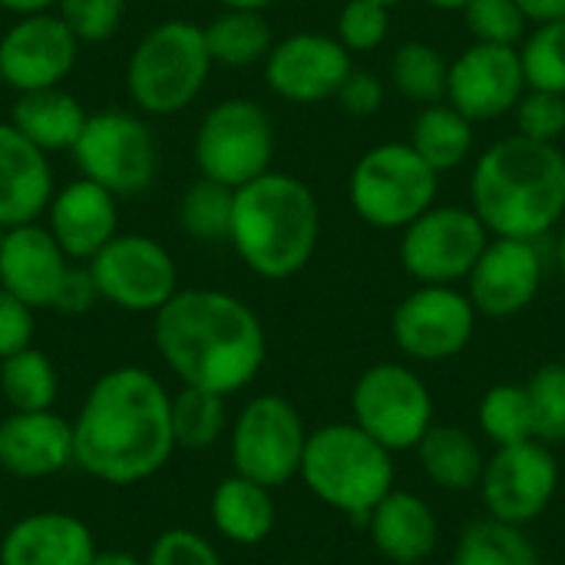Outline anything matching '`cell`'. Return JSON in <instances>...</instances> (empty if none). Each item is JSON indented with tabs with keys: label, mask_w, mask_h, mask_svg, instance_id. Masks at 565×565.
<instances>
[{
	"label": "cell",
	"mask_w": 565,
	"mask_h": 565,
	"mask_svg": "<svg viewBox=\"0 0 565 565\" xmlns=\"http://www.w3.org/2000/svg\"><path fill=\"white\" fill-rule=\"evenodd\" d=\"M477 427L493 447H513L533 437V407L526 384H493L477 404Z\"/></svg>",
	"instance_id": "obj_35"
},
{
	"label": "cell",
	"mask_w": 565,
	"mask_h": 565,
	"mask_svg": "<svg viewBox=\"0 0 565 565\" xmlns=\"http://www.w3.org/2000/svg\"><path fill=\"white\" fill-rule=\"evenodd\" d=\"M526 93V73L520 46L470 43L447 70V103L463 113L470 122H490L520 103Z\"/></svg>",
	"instance_id": "obj_16"
},
{
	"label": "cell",
	"mask_w": 565,
	"mask_h": 565,
	"mask_svg": "<svg viewBox=\"0 0 565 565\" xmlns=\"http://www.w3.org/2000/svg\"><path fill=\"white\" fill-rule=\"evenodd\" d=\"M172 434H175V447L185 450L215 447L228 434L225 397L199 387H182L179 394H172Z\"/></svg>",
	"instance_id": "obj_36"
},
{
	"label": "cell",
	"mask_w": 565,
	"mask_h": 565,
	"mask_svg": "<svg viewBox=\"0 0 565 565\" xmlns=\"http://www.w3.org/2000/svg\"><path fill=\"white\" fill-rule=\"evenodd\" d=\"M0 523H3V500H0Z\"/></svg>",
	"instance_id": "obj_55"
},
{
	"label": "cell",
	"mask_w": 565,
	"mask_h": 565,
	"mask_svg": "<svg viewBox=\"0 0 565 565\" xmlns=\"http://www.w3.org/2000/svg\"><path fill=\"white\" fill-rule=\"evenodd\" d=\"M3 235H7V228H3V225H0V245H3Z\"/></svg>",
	"instance_id": "obj_54"
},
{
	"label": "cell",
	"mask_w": 565,
	"mask_h": 565,
	"mask_svg": "<svg viewBox=\"0 0 565 565\" xmlns=\"http://www.w3.org/2000/svg\"><path fill=\"white\" fill-rule=\"evenodd\" d=\"M530 407H533V437L546 447L565 440V367L543 364L526 381Z\"/></svg>",
	"instance_id": "obj_38"
},
{
	"label": "cell",
	"mask_w": 565,
	"mask_h": 565,
	"mask_svg": "<svg viewBox=\"0 0 565 565\" xmlns=\"http://www.w3.org/2000/svg\"><path fill=\"white\" fill-rule=\"evenodd\" d=\"M513 119H516V136L559 146V139L565 136V96L526 86V93L513 106Z\"/></svg>",
	"instance_id": "obj_41"
},
{
	"label": "cell",
	"mask_w": 565,
	"mask_h": 565,
	"mask_svg": "<svg viewBox=\"0 0 565 565\" xmlns=\"http://www.w3.org/2000/svg\"><path fill=\"white\" fill-rule=\"evenodd\" d=\"M89 565H146V559H139V556H132L126 550H96Z\"/></svg>",
	"instance_id": "obj_49"
},
{
	"label": "cell",
	"mask_w": 565,
	"mask_h": 565,
	"mask_svg": "<svg viewBox=\"0 0 565 565\" xmlns=\"http://www.w3.org/2000/svg\"><path fill=\"white\" fill-rule=\"evenodd\" d=\"M384 96H387L384 79H381L377 73H371V70H358V66L344 76V83H341V86H338V93H334V99H338L341 113H348V116H354V119L377 116V113H381V106H384Z\"/></svg>",
	"instance_id": "obj_44"
},
{
	"label": "cell",
	"mask_w": 565,
	"mask_h": 565,
	"mask_svg": "<svg viewBox=\"0 0 565 565\" xmlns=\"http://www.w3.org/2000/svg\"><path fill=\"white\" fill-rule=\"evenodd\" d=\"M470 209L493 238H546L565 218V152L516 132L493 142L473 162Z\"/></svg>",
	"instance_id": "obj_3"
},
{
	"label": "cell",
	"mask_w": 565,
	"mask_h": 565,
	"mask_svg": "<svg viewBox=\"0 0 565 565\" xmlns=\"http://www.w3.org/2000/svg\"><path fill=\"white\" fill-rule=\"evenodd\" d=\"M427 3H430L434 10H447V13H450V10H463L470 0H427Z\"/></svg>",
	"instance_id": "obj_52"
},
{
	"label": "cell",
	"mask_w": 565,
	"mask_h": 565,
	"mask_svg": "<svg viewBox=\"0 0 565 565\" xmlns=\"http://www.w3.org/2000/svg\"><path fill=\"white\" fill-rule=\"evenodd\" d=\"M0 397L10 411H53L60 374L40 348H23L0 361Z\"/></svg>",
	"instance_id": "obj_31"
},
{
	"label": "cell",
	"mask_w": 565,
	"mask_h": 565,
	"mask_svg": "<svg viewBox=\"0 0 565 565\" xmlns=\"http://www.w3.org/2000/svg\"><path fill=\"white\" fill-rule=\"evenodd\" d=\"M73 467V424L56 411H10L0 420V470L50 480Z\"/></svg>",
	"instance_id": "obj_20"
},
{
	"label": "cell",
	"mask_w": 565,
	"mask_h": 565,
	"mask_svg": "<svg viewBox=\"0 0 565 565\" xmlns=\"http://www.w3.org/2000/svg\"><path fill=\"white\" fill-rule=\"evenodd\" d=\"M79 56V40L70 26L50 13L17 17V23L0 36V76L17 93L63 86Z\"/></svg>",
	"instance_id": "obj_18"
},
{
	"label": "cell",
	"mask_w": 565,
	"mask_h": 565,
	"mask_svg": "<svg viewBox=\"0 0 565 565\" xmlns=\"http://www.w3.org/2000/svg\"><path fill=\"white\" fill-rule=\"evenodd\" d=\"M70 265L73 262L63 255L46 225L30 222L7 228L0 245V285L26 308H53Z\"/></svg>",
	"instance_id": "obj_21"
},
{
	"label": "cell",
	"mask_w": 565,
	"mask_h": 565,
	"mask_svg": "<svg viewBox=\"0 0 565 565\" xmlns=\"http://www.w3.org/2000/svg\"><path fill=\"white\" fill-rule=\"evenodd\" d=\"M146 565H222V556L209 536L185 526H172L152 540Z\"/></svg>",
	"instance_id": "obj_43"
},
{
	"label": "cell",
	"mask_w": 565,
	"mask_h": 565,
	"mask_svg": "<svg viewBox=\"0 0 565 565\" xmlns=\"http://www.w3.org/2000/svg\"><path fill=\"white\" fill-rule=\"evenodd\" d=\"M93 530L66 510H36L10 523L0 536V565H89Z\"/></svg>",
	"instance_id": "obj_22"
},
{
	"label": "cell",
	"mask_w": 565,
	"mask_h": 565,
	"mask_svg": "<svg viewBox=\"0 0 565 565\" xmlns=\"http://www.w3.org/2000/svg\"><path fill=\"white\" fill-rule=\"evenodd\" d=\"M212 66L202 26L166 20L136 43L126 63V89L142 113L175 116L195 103Z\"/></svg>",
	"instance_id": "obj_6"
},
{
	"label": "cell",
	"mask_w": 565,
	"mask_h": 565,
	"mask_svg": "<svg viewBox=\"0 0 565 565\" xmlns=\"http://www.w3.org/2000/svg\"><path fill=\"white\" fill-rule=\"evenodd\" d=\"M218 3H222V10H255V13H265L278 0H218Z\"/></svg>",
	"instance_id": "obj_50"
},
{
	"label": "cell",
	"mask_w": 565,
	"mask_h": 565,
	"mask_svg": "<svg viewBox=\"0 0 565 565\" xmlns=\"http://www.w3.org/2000/svg\"><path fill=\"white\" fill-rule=\"evenodd\" d=\"M0 83H3V76H0Z\"/></svg>",
	"instance_id": "obj_56"
},
{
	"label": "cell",
	"mask_w": 565,
	"mask_h": 565,
	"mask_svg": "<svg viewBox=\"0 0 565 565\" xmlns=\"http://www.w3.org/2000/svg\"><path fill=\"white\" fill-rule=\"evenodd\" d=\"M543 252L540 242L493 238L467 275V298L480 318L507 321L526 311L543 288Z\"/></svg>",
	"instance_id": "obj_17"
},
{
	"label": "cell",
	"mask_w": 565,
	"mask_h": 565,
	"mask_svg": "<svg viewBox=\"0 0 565 565\" xmlns=\"http://www.w3.org/2000/svg\"><path fill=\"white\" fill-rule=\"evenodd\" d=\"M53 199V169L43 149H36L10 122H0V225H30L46 215Z\"/></svg>",
	"instance_id": "obj_24"
},
{
	"label": "cell",
	"mask_w": 565,
	"mask_h": 565,
	"mask_svg": "<svg viewBox=\"0 0 565 565\" xmlns=\"http://www.w3.org/2000/svg\"><path fill=\"white\" fill-rule=\"evenodd\" d=\"M209 516L222 540H228L235 546H258L271 536L278 507H275V497L268 487H262L242 473H232V477L218 480V487L212 490Z\"/></svg>",
	"instance_id": "obj_26"
},
{
	"label": "cell",
	"mask_w": 565,
	"mask_h": 565,
	"mask_svg": "<svg viewBox=\"0 0 565 565\" xmlns=\"http://www.w3.org/2000/svg\"><path fill=\"white\" fill-rule=\"evenodd\" d=\"M351 414L354 424L381 447L404 454L434 427V394L411 364L381 361L354 381Z\"/></svg>",
	"instance_id": "obj_10"
},
{
	"label": "cell",
	"mask_w": 565,
	"mask_h": 565,
	"mask_svg": "<svg viewBox=\"0 0 565 565\" xmlns=\"http://www.w3.org/2000/svg\"><path fill=\"white\" fill-rule=\"evenodd\" d=\"M73 424V467L109 487L152 480L179 450L172 394L146 367H113L93 381Z\"/></svg>",
	"instance_id": "obj_1"
},
{
	"label": "cell",
	"mask_w": 565,
	"mask_h": 565,
	"mask_svg": "<svg viewBox=\"0 0 565 565\" xmlns=\"http://www.w3.org/2000/svg\"><path fill=\"white\" fill-rule=\"evenodd\" d=\"M46 228L70 262L86 265L113 235H119L116 195L79 175L53 192L46 205Z\"/></svg>",
	"instance_id": "obj_23"
},
{
	"label": "cell",
	"mask_w": 565,
	"mask_h": 565,
	"mask_svg": "<svg viewBox=\"0 0 565 565\" xmlns=\"http://www.w3.org/2000/svg\"><path fill=\"white\" fill-rule=\"evenodd\" d=\"M530 23H550V20H565V0H516Z\"/></svg>",
	"instance_id": "obj_47"
},
{
	"label": "cell",
	"mask_w": 565,
	"mask_h": 565,
	"mask_svg": "<svg viewBox=\"0 0 565 565\" xmlns=\"http://www.w3.org/2000/svg\"><path fill=\"white\" fill-rule=\"evenodd\" d=\"M460 13L467 20L473 43L520 46L533 26L516 0H470Z\"/></svg>",
	"instance_id": "obj_39"
},
{
	"label": "cell",
	"mask_w": 565,
	"mask_h": 565,
	"mask_svg": "<svg viewBox=\"0 0 565 565\" xmlns=\"http://www.w3.org/2000/svg\"><path fill=\"white\" fill-rule=\"evenodd\" d=\"M414 450H417V463H420L424 477L437 490L467 493V490L480 487L487 454L470 430H463L457 424H434Z\"/></svg>",
	"instance_id": "obj_28"
},
{
	"label": "cell",
	"mask_w": 565,
	"mask_h": 565,
	"mask_svg": "<svg viewBox=\"0 0 565 565\" xmlns=\"http://www.w3.org/2000/svg\"><path fill=\"white\" fill-rule=\"evenodd\" d=\"M450 565H543L533 540L523 526H510L500 520L470 523L454 550Z\"/></svg>",
	"instance_id": "obj_32"
},
{
	"label": "cell",
	"mask_w": 565,
	"mask_h": 565,
	"mask_svg": "<svg viewBox=\"0 0 565 565\" xmlns=\"http://www.w3.org/2000/svg\"><path fill=\"white\" fill-rule=\"evenodd\" d=\"M308 427L298 407L281 394L252 397L228 424V454L235 473L278 490L301 470Z\"/></svg>",
	"instance_id": "obj_8"
},
{
	"label": "cell",
	"mask_w": 565,
	"mask_h": 565,
	"mask_svg": "<svg viewBox=\"0 0 565 565\" xmlns=\"http://www.w3.org/2000/svg\"><path fill=\"white\" fill-rule=\"evenodd\" d=\"M477 308L457 285H417L391 318L394 344L404 358L437 364L460 358L477 334Z\"/></svg>",
	"instance_id": "obj_14"
},
{
	"label": "cell",
	"mask_w": 565,
	"mask_h": 565,
	"mask_svg": "<svg viewBox=\"0 0 565 565\" xmlns=\"http://www.w3.org/2000/svg\"><path fill=\"white\" fill-rule=\"evenodd\" d=\"M83 103L63 86L20 93L10 113V126L23 132L43 152H70L86 126Z\"/></svg>",
	"instance_id": "obj_27"
},
{
	"label": "cell",
	"mask_w": 565,
	"mask_h": 565,
	"mask_svg": "<svg viewBox=\"0 0 565 565\" xmlns=\"http://www.w3.org/2000/svg\"><path fill=\"white\" fill-rule=\"evenodd\" d=\"M318 238L321 209L315 192L298 175L268 169L235 189L228 245L258 278H295L315 258Z\"/></svg>",
	"instance_id": "obj_4"
},
{
	"label": "cell",
	"mask_w": 565,
	"mask_h": 565,
	"mask_svg": "<svg viewBox=\"0 0 565 565\" xmlns=\"http://www.w3.org/2000/svg\"><path fill=\"white\" fill-rule=\"evenodd\" d=\"M152 341L182 387L218 397L245 391L268 358L262 318L242 298L215 288H179L156 311Z\"/></svg>",
	"instance_id": "obj_2"
},
{
	"label": "cell",
	"mask_w": 565,
	"mask_h": 565,
	"mask_svg": "<svg viewBox=\"0 0 565 565\" xmlns=\"http://www.w3.org/2000/svg\"><path fill=\"white\" fill-rule=\"evenodd\" d=\"M33 308L0 285V361L33 344Z\"/></svg>",
	"instance_id": "obj_45"
},
{
	"label": "cell",
	"mask_w": 565,
	"mask_h": 565,
	"mask_svg": "<svg viewBox=\"0 0 565 565\" xmlns=\"http://www.w3.org/2000/svg\"><path fill=\"white\" fill-rule=\"evenodd\" d=\"M202 36H205V50L212 63H222L232 70L265 63L268 50L275 46L265 13H255V10H222L202 26Z\"/></svg>",
	"instance_id": "obj_30"
},
{
	"label": "cell",
	"mask_w": 565,
	"mask_h": 565,
	"mask_svg": "<svg viewBox=\"0 0 565 565\" xmlns=\"http://www.w3.org/2000/svg\"><path fill=\"white\" fill-rule=\"evenodd\" d=\"M371 546L394 565L427 563L440 540V523L434 507L411 493V490H391L364 520Z\"/></svg>",
	"instance_id": "obj_25"
},
{
	"label": "cell",
	"mask_w": 565,
	"mask_h": 565,
	"mask_svg": "<svg viewBox=\"0 0 565 565\" xmlns=\"http://www.w3.org/2000/svg\"><path fill=\"white\" fill-rule=\"evenodd\" d=\"M391 33V7L374 0H348L338 13V43L354 53H374Z\"/></svg>",
	"instance_id": "obj_40"
},
{
	"label": "cell",
	"mask_w": 565,
	"mask_h": 565,
	"mask_svg": "<svg viewBox=\"0 0 565 565\" xmlns=\"http://www.w3.org/2000/svg\"><path fill=\"white\" fill-rule=\"evenodd\" d=\"M235 189L199 175L179 199V228L205 245L228 242L232 232Z\"/></svg>",
	"instance_id": "obj_34"
},
{
	"label": "cell",
	"mask_w": 565,
	"mask_h": 565,
	"mask_svg": "<svg viewBox=\"0 0 565 565\" xmlns=\"http://www.w3.org/2000/svg\"><path fill=\"white\" fill-rule=\"evenodd\" d=\"M86 268L99 301H109L119 311L156 315L179 291V271L169 248L149 235H113Z\"/></svg>",
	"instance_id": "obj_13"
},
{
	"label": "cell",
	"mask_w": 565,
	"mask_h": 565,
	"mask_svg": "<svg viewBox=\"0 0 565 565\" xmlns=\"http://www.w3.org/2000/svg\"><path fill=\"white\" fill-rule=\"evenodd\" d=\"M56 17L79 43L113 40L126 17V0H60Z\"/></svg>",
	"instance_id": "obj_42"
},
{
	"label": "cell",
	"mask_w": 565,
	"mask_h": 565,
	"mask_svg": "<svg viewBox=\"0 0 565 565\" xmlns=\"http://www.w3.org/2000/svg\"><path fill=\"white\" fill-rule=\"evenodd\" d=\"M473 126L463 113H457L447 99L430 103L417 113L414 126H411V146L414 152L437 172H454L460 169L470 152H473Z\"/></svg>",
	"instance_id": "obj_29"
},
{
	"label": "cell",
	"mask_w": 565,
	"mask_h": 565,
	"mask_svg": "<svg viewBox=\"0 0 565 565\" xmlns=\"http://www.w3.org/2000/svg\"><path fill=\"white\" fill-rule=\"evenodd\" d=\"M374 3H384V7H397L401 0H374Z\"/></svg>",
	"instance_id": "obj_53"
},
{
	"label": "cell",
	"mask_w": 565,
	"mask_h": 565,
	"mask_svg": "<svg viewBox=\"0 0 565 565\" xmlns=\"http://www.w3.org/2000/svg\"><path fill=\"white\" fill-rule=\"evenodd\" d=\"M520 60L530 89H550L565 96V20L530 26L520 43Z\"/></svg>",
	"instance_id": "obj_37"
},
{
	"label": "cell",
	"mask_w": 565,
	"mask_h": 565,
	"mask_svg": "<svg viewBox=\"0 0 565 565\" xmlns=\"http://www.w3.org/2000/svg\"><path fill=\"white\" fill-rule=\"evenodd\" d=\"M437 189L440 175L411 142H381L354 162L348 199L358 218L371 228L401 232L437 205Z\"/></svg>",
	"instance_id": "obj_7"
},
{
	"label": "cell",
	"mask_w": 565,
	"mask_h": 565,
	"mask_svg": "<svg viewBox=\"0 0 565 565\" xmlns=\"http://www.w3.org/2000/svg\"><path fill=\"white\" fill-rule=\"evenodd\" d=\"M301 483L324 507L364 523L371 510L394 490V454L351 424H324L308 430Z\"/></svg>",
	"instance_id": "obj_5"
},
{
	"label": "cell",
	"mask_w": 565,
	"mask_h": 565,
	"mask_svg": "<svg viewBox=\"0 0 565 565\" xmlns=\"http://www.w3.org/2000/svg\"><path fill=\"white\" fill-rule=\"evenodd\" d=\"M70 152L79 175L103 185L116 199L146 192L159 172V146L152 129L122 109L89 113Z\"/></svg>",
	"instance_id": "obj_11"
},
{
	"label": "cell",
	"mask_w": 565,
	"mask_h": 565,
	"mask_svg": "<svg viewBox=\"0 0 565 565\" xmlns=\"http://www.w3.org/2000/svg\"><path fill=\"white\" fill-rule=\"evenodd\" d=\"M275 159V126L265 106L255 99H222L215 103L195 129V166L199 175L242 189L245 182L265 175Z\"/></svg>",
	"instance_id": "obj_9"
},
{
	"label": "cell",
	"mask_w": 565,
	"mask_h": 565,
	"mask_svg": "<svg viewBox=\"0 0 565 565\" xmlns=\"http://www.w3.org/2000/svg\"><path fill=\"white\" fill-rule=\"evenodd\" d=\"M556 265H559L565 278V218L559 222V232H556Z\"/></svg>",
	"instance_id": "obj_51"
},
{
	"label": "cell",
	"mask_w": 565,
	"mask_h": 565,
	"mask_svg": "<svg viewBox=\"0 0 565 565\" xmlns=\"http://www.w3.org/2000/svg\"><path fill=\"white\" fill-rule=\"evenodd\" d=\"M447 70L450 63L444 60L437 46L424 40H411V43H401L397 53L391 56L387 76H391V86L404 99L430 106L447 96Z\"/></svg>",
	"instance_id": "obj_33"
},
{
	"label": "cell",
	"mask_w": 565,
	"mask_h": 565,
	"mask_svg": "<svg viewBox=\"0 0 565 565\" xmlns=\"http://www.w3.org/2000/svg\"><path fill=\"white\" fill-rule=\"evenodd\" d=\"M96 301H99V291H96V281H93L89 268L73 262L66 268V275H63V285H60V295L53 301V311H60V315H86Z\"/></svg>",
	"instance_id": "obj_46"
},
{
	"label": "cell",
	"mask_w": 565,
	"mask_h": 565,
	"mask_svg": "<svg viewBox=\"0 0 565 565\" xmlns=\"http://www.w3.org/2000/svg\"><path fill=\"white\" fill-rule=\"evenodd\" d=\"M477 490H480V500H483L490 520L526 530L556 500L559 460H556L553 447H546L540 440L497 447V454L487 457Z\"/></svg>",
	"instance_id": "obj_15"
},
{
	"label": "cell",
	"mask_w": 565,
	"mask_h": 565,
	"mask_svg": "<svg viewBox=\"0 0 565 565\" xmlns=\"http://www.w3.org/2000/svg\"><path fill=\"white\" fill-rule=\"evenodd\" d=\"M351 70V53L328 33H291L265 56L268 89L298 106L334 99Z\"/></svg>",
	"instance_id": "obj_19"
},
{
	"label": "cell",
	"mask_w": 565,
	"mask_h": 565,
	"mask_svg": "<svg viewBox=\"0 0 565 565\" xmlns=\"http://www.w3.org/2000/svg\"><path fill=\"white\" fill-rule=\"evenodd\" d=\"M60 0H0V10L17 13V17H30V13H50L56 10Z\"/></svg>",
	"instance_id": "obj_48"
},
{
	"label": "cell",
	"mask_w": 565,
	"mask_h": 565,
	"mask_svg": "<svg viewBox=\"0 0 565 565\" xmlns=\"http://www.w3.org/2000/svg\"><path fill=\"white\" fill-rule=\"evenodd\" d=\"M490 242L487 225L467 205H430L401 228V268L417 285H460Z\"/></svg>",
	"instance_id": "obj_12"
}]
</instances>
